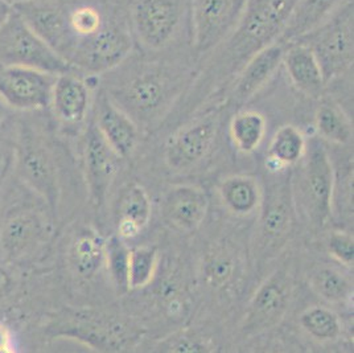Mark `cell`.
<instances>
[{
	"instance_id": "obj_1",
	"label": "cell",
	"mask_w": 354,
	"mask_h": 353,
	"mask_svg": "<svg viewBox=\"0 0 354 353\" xmlns=\"http://www.w3.org/2000/svg\"><path fill=\"white\" fill-rule=\"evenodd\" d=\"M296 0H248L234 30L212 53L205 71L196 82L193 101L207 98L229 78L239 73L249 60L281 39Z\"/></svg>"
},
{
	"instance_id": "obj_2",
	"label": "cell",
	"mask_w": 354,
	"mask_h": 353,
	"mask_svg": "<svg viewBox=\"0 0 354 353\" xmlns=\"http://www.w3.org/2000/svg\"><path fill=\"white\" fill-rule=\"evenodd\" d=\"M178 88L177 75L171 69L146 64L124 77L119 88L113 91V97H109L138 125V122H151L162 117L172 105Z\"/></svg>"
},
{
	"instance_id": "obj_3",
	"label": "cell",
	"mask_w": 354,
	"mask_h": 353,
	"mask_svg": "<svg viewBox=\"0 0 354 353\" xmlns=\"http://www.w3.org/2000/svg\"><path fill=\"white\" fill-rule=\"evenodd\" d=\"M57 336L78 340L98 352H124L139 343L143 329L119 314L80 309L65 312L59 318Z\"/></svg>"
},
{
	"instance_id": "obj_4",
	"label": "cell",
	"mask_w": 354,
	"mask_h": 353,
	"mask_svg": "<svg viewBox=\"0 0 354 353\" xmlns=\"http://www.w3.org/2000/svg\"><path fill=\"white\" fill-rule=\"evenodd\" d=\"M296 42L312 49L326 84L346 73L353 65V0H348L322 26Z\"/></svg>"
},
{
	"instance_id": "obj_5",
	"label": "cell",
	"mask_w": 354,
	"mask_h": 353,
	"mask_svg": "<svg viewBox=\"0 0 354 353\" xmlns=\"http://www.w3.org/2000/svg\"><path fill=\"white\" fill-rule=\"evenodd\" d=\"M279 180L263 193L257 226V253L263 261L272 260L290 241L295 226V201L291 176L283 171Z\"/></svg>"
},
{
	"instance_id": "obj_6",
	"label": "cell",
	"mask_w": 354,
	"mask_h": 353,
	"mask_svg": "<svg viewBox=\"0 0 354 353\" xmlns=\"http://www.w3.org/2000/svg\"><path fill=\"white\" fill-rule=\"evenodd\" d=\"M0 59L3 65H21L55 75L73 71V66L30 30L15 10L0 28Z\"/></svg>"
},
{
	"instance_id": "obj_7",
	"label": "cell",
	"mask_w": 354,
	"mask_h": 353,
	"mask_svg": "<svg viewBox=\"0 0 354 353\" xmlns=\"http://www.w3.org/2000/svg\"><path fill=\"white\" fill-rule=\"evenodd\" d=\"M304 174H303V196L312 224L323 228L332 215L333 192H335V170L330 155L324 142L313 136L307 141Z\"/></svg>"
},
{
	"instance_id": "obj_8",
	"label": "cell",
	"mask_w": 354,
	"mask_h": 353,
	"mask_svg": "<svg viewBox=\"0 0 354 353\" xmlns=\"http://www.w3.org/2000/svg\"><path fill=\"white\" fill-rule=\"evenodd\" d=\"M133 45L131 27L126 19H120L77 45L69 62L88 73H106L127 60Z\"/></svg>"
},
{
	"instance_id": "obj_9",
	"label": "cell",
	"mask_w": 354,
	"mask_h": 353,
	"mask_svg": "<svg viewBox=\"0 0 354 353\" xmlns=\"http://www.w3.org/2000/svg\"><path fill=\"white\" fill-rule=\"evenodd\" d=\"M185 12V0H135L131 30L148 51H160L176 36Z\"/></svg>"
},
{
	"instance_id": "obj_10",
	"label": "cell",
	"mask_w": 354,
	"mask_h": 353,
	"mask_svg": "<svg viewBox=\"0 0 354 353\" xmlns=\"http://www.w3.org/2000/svg\"><path fill=\"white\" fill-rule=\"evenodd\" d=\"M248 0H191L192 44L210 55L234 30Z\"/></svg>"
},
{
	"instance_id": "obj_11",
	"label": "cell",
	"mask_w": 354,
	"mask_h": 353,
	"mask_svg": "<svg viewBox=\"0 0 354 353\" xmlns=\"http://www.w3.org/2000/svg\"><path fill=\"white\" fill-rule=\"evenodd\" d=\"M292 284L284 270H277L258 287L245 311L241 331L246 336L261 335L281 323L288 309Z\"/></svg>"
},
{
	"instance_id": "obj_12",
	"label": "cell",
	"mask_w": 354,
	"mask_h": 353,
	"mask_svg": "<svg viewBox=\"0 0 354 353\" xmlns=\"http://www.w3.org/2000/svg\"><path fill=\"white\" fill-rule=\"evenodd\" d=\"M218 114H207L180 129L165 148V162L177 172L192 170L207 159L218 134Z\"/></svg>"
},
{
	"instance_id": "obj_13",
	"label": "cell",
	"mask_w": 354,
	"mask_h": 353,
	"mask_svg": "<svg viewBox=\"0 0 354 353\" xmlns=\"http://www.w3.org/2000/svg\"><path fill=\"white\" fill-rule=\"evenodd\" d=\"M55 74L21 65L0 68V97L10 107L32 110L50 105Z\"/></svg>"
},
{
	"instance_id": "obj_14",
	"label": "cell",
	"mask_w": 354,
	"mask_h": 353,
	"mask_svg": "<svg viewBox=\"0 0 354 353\" xmlns=\"http://www.w3.org/2000/svg\"><path fill=\"white\" fill-rule=\"evenodd\" d=\"M12 6L30 26V30L36 32L46 44L50 45L59 56L69 62L74 42L68 26L66 8L48 0H27Z\"/></svg>"
},
{
	"instance_id": "obj_15",
	"label": "cell",
	"mask_w": 354,
	"mask_h": 353,
	"mask_svg": "<svg viewBox=\"0 0 354 353\" xmlns=\"http://www.w3.org/2000/svg\"><path fill=\"white\" fill-rule=\"evenodd\" d=\"M122 158L109 146L94 120L90 122L84 148L85 174L90 199L97 206H102L111 183L117 176Z\"/></svg>"
},
{
	"instance_id": "obj_16",
	"label": "cell",
	"mask_w": 354,
	"mask_h": 353,
	"mask_svg": "<svg viewBox=\"0 0 354 353\" xmlns=\"http://www.w3.org/2000/svg\"><path fill=\"white\" fill-rule=\"evenodd\" d=\"M207 208V192L197 185L180 184L165 193L162 203V217L171 228L191 233L205 220Z\"/></svg>"
},
{
	"instance_id": "obj_17",
	"label": "cell",
	"mask_w": 354,
	"mask_h": 353,
	"mask_svg": "<svg viewBox=\"0 0 354 353\" xmlns=\"http://www.w3.org/2000/svg\"><path fill=\"white\" fill-rule=\"evenodd\" d=\"M93 120L104 141L122 159L133 154L139 141V126L104 93L100 94L95 102Z\"/></svg>"
},
{
	"instance_id": "obj_18",
	"label": "cell",
	"mask_w": 354,
	"mask_h": 353,
	"mask_svg": "<svg viewBox=\"0 0 354 353\" xmlns=\"http://www.w3.org/2000/svg\"><path fill=\"white\" fill-rule=\"evenodd\" d=\"M286 45L279 40L267 45L245 64L236 74V85L232 93L233 102H249L265 88L281 66Z\"/></svg>"
},
{
	"instance_id": "obj_19",
	"label": "cell",
	"mask_w": 354,
	"mask_h": 353,
	"mask_svg": "<svg viewBox=\"0 0 354 353\" xmlns=\"http://www.w3.org/2000/svg\"><path fill=\"white\" fill-rule=\"evenodd\" d=\"M291 84L310 98H320L326 82L312 49L301 42L286 45L283 62Z\"/></svg>"
},
{
	"instance_id": "obj_20",
	"label": "cell",
	"mask_w": 354,
	"mask_h": 353,
	"mask_svg": "<svg viewBox=\"0 0 354 353\" xmlns=\"http://www.w3.org/2000/svg\"><path fill=\"white\" fill-rule=\"evenodd\" d=\"M50 105L55 114L65 125H81L88 117L90 109V88L72 72L59 74L52 90Z\"/></svg>"
},
{
	"instance_id": "obj_21",
	"label": "cell",
	"mask_w": 354,
	"mask_h": 353,
	"mask_svg": "<svg viewBox=\"0 0 354 353\" xmlns=\"http://www.w3.org/2000/svg\"><path fill=\"white\" fill-rule=\"evenodd\" d=\"M117 229L123 239H131L146 228L152 216V204L147 191L138 183L129 184L119 196Z\"/></svg>"
},
{
	"instance_id": "obj_22",
	"label": "cell",
	"mask_w": 354,
	"mask_h": 353,
	"mask_svg": "<svg viewBox=\"0 0 354 353\" xmlns=\"http://www.w3.org/2000/svg\"><path fill=\"white\" fill-rule=\"evenodd\" d=\"M348 0H296L279 42L294 43L322 26Z\"/></svg>"
},
{
	"instance_id": "obj_23",
	"label": "cell",
	"mask_w": 354,
	"mask_h": 353,
	"mask_svg": "<svg viewBox=\"0 0 354 353\" xmlns=\"http://www.w3.org/2000/svg\"><path fill=\"white\" fill-rule=\"evenodd\" d=\"M218 192L223 206L236 216H250L261 208L263 200L259 181L249 175H233L223 179Z\"/></svg>"
},
{
	"instance_id": "obj_24",
	"label": "cell",
	"mask_w": 354,
	"mask_h": 353,
	"mask_svg": "<svg viewBox=\"0 0 354 353\" xmlns=\"http://www.w3.org/2000/svg\"><path fill=\"white\" fill-rule=\"evenodd\" d=\"M306 148L307 139L303 133L292 125H284L277 130L270 142L267 167L275 174L283 172L303 159Z\"/></svg>"
},
{
	"instance_id": "obj_25",
	"label": "cell",
	"mask_w": 354,
	"mask_h": 353,
	"mask_svg": "<svg viewBox=\"0 0 354 353\" xmlns=\"http://www.w3.org/2000/svg\"><path fill=\"white\" fill-rule=\"evenodd\" d=\"M104 241L94 229L81 230L71 249L74 271L84 280L93 278L104 265Z\"/></svg>"
},
{
	"instance_id": "obj_26",
	"label": "cell",
	"mask_w": 354,
	"mask_h": 353,
	"mask_svg": "<svg viewBox=\"0 0 354 353\" xmlns=\"http://www.w3.org/2000/svg\"><path fill=\"white\" fill-rule=\"evenodd\" d=\"M315 127L319 138L337 146L351 145L353 139V127L342 107L332 101L323 100L315 113Z\"/></svg>"
},
{
	"instance_id": "obj_27",
	"label": "cell",
	"mask_w": 354,
	"mask_h": 353,
	"mask_svg": "<svg viewBox=\"0 0 354 353\" xmlns=\"http://www.w3.org/2000/svg\"><path fill=\"white\" fill-rule=\"evenodd\" d=\"M41 233L39 220L30 213L17 215L4 224L1 229V248L12 257H20L36 242Z\"/></svg>"
},
{
	"instance_id": "obj_28",
	"label": "cell",
	"mask_w": 354,
	"mask_h": 353,
	"mask_svg": "<svg viewBox=\"0 0 354 353\" xmlns=\"http://www.w3.org/2000/svg\"><path fill=\"white\" fill-rule=\"evenodd\" d=\"M24 172L49 203H56V168L49 154L41 147H30L23 159Z\"/></svg>"
},
{
	"instance_id": "obj_29",
	"label": "cell",
	"mask_w": 354,
	"mask_h": 353,
	"mask_svg": "<svg viewBox=\"0 0 354 353\" xmlns=\"http://www.w3.org/2000/svg\"><path fill=\"white\" fill-rule=\"evenodd\" d=\"M310 289L323 300L330 305H342L351 300L353 283L335 267H319L310 278Z\"/></svg>"
},
{
	"instance_id": "obj_30",
	"label": "cell",
	"mask_w": 354,
	"mask_h": 353,
	"mask_svg": "<svg viewBox=\"0 0 354 353\" xmlns=\"http://www.w3.org/2000/svg\"><path fill=\"white\" fill-rule=\"evenodd\" d=\"M230 138L236 150L251 154L261 146L266 135V118L254 110L236 113L230 120Z\"/></svg>"
},
{
	"instance_id": "obj_31",
	"label": "cell",
	"mask_w": 354,
	"mask_h": 353,
	"mask_svg": "<svg viewBox=\"0 0 354 353\" xmlns=\"http://www.w3.org/2000/svg\"><path fill=\"white\" fill-rule=\"evenodd\" d=\"M130 248L119 235L110 237L104 244V265L110 274L111 282L118 294L130 291L129 284V265Z\"/></svg>"
},
{
	"instance_id": "obj_32",
	"label": "cell",
	"mask_w": 354,
	"mask_h": 353,
	"mask_svg": "<svg viewBox=\"0 0 354 353\" xmlns=\"http://www.w3.org/2000/svg\"><path fill=\"white\" fill-rule=\"evenodd\" d=\"M300 325L310 338L319 341H332L341 334L339 315L323 306H313L300 315Z\"/></svg>"
},
{
	"instance_id": "obj_33",
	"label": "cell",
	"mask_w": 354,
	"mask_h": 353,
	"mask_svg": "<svg viewBox=\"0 0 354 353\" xmlns=\"http://www.w3.org/2000/svg\"><path fill=\"white\" fill-rule=\"evenodd\" d=\"M159 254L153 246H139L130 251L129 284L131 290H140L148 286L158 270Z\"/></svg>"
},
{
	"instance_id": "obj_34",
	"label": "cell",
	"mask_w": 354,
	"mask_h": 353,
	"mask_svg": "<svg viewBox=\"0 0 354 353\" xmlns=\"http://www.w3.org/2000/svg\"><path fill=\"white\" fill-rule=\"evenodd\" d=\"M236 273L234 258L225 249L209 253L203 265V280L213 289H223L229 284Z\"/></svg>"
},
{
	"instance_id": "obj_35",
	"label": "cell",
	"mask_w": 354,
	"mask_h": 353,
	"mask_svg": "<svg viewBox=\"0 0 354 353\" xmlns=\"http://www.w3.org/2000/svg\"><path fill=\"white\" fill-rule=\"evenodd\" d=\"M326 249L329 254L346 267H353L354 264V239L353 235L346 232H332L328 241Z\"/></svg>"
},
{
	"instance_id": "obj_36",
	"label": "cell",
	"mask_w": 354,
	"mask_h": 353,
	"mask_svg": "<svg viewBox=\"0 0 354 353\" xmlns=\"http://www.w3.org/2000/svg\"><path fill=\"white\" fill-rule=\"evenodd\" d=\"M162 352L196 353L209 352L210 348L204 338H197L189 332H180L167 338L159 347Z\"/></svg>"
},
{
	"instance_id": "obj_37",
	"label": "cell",
	"mask_w": 354,
	"mask_h": 353,
	"mask_svg": "<svg viewBox=\"0 0 354 353\" xmlns=\"http://www.w3.org/2000/svg\"><path fill=\"white\" fill-rule=\"evenodd\" d=\"M14 340L8 327L0 324V353L14 352Z\"/></svg>"
},
{
	"instance_id": "obj_38",
	"label": "cell",
	"mask_w": 354,
	"mask_h": 353,
	"mask_svg": "<svg viewBox=\"0 0 354 353\" xmlns=\"http://www.w3.org/2000/svg\"><path fill=\"white\" fill-rule=\"evenodd\" d=\"M14 14V6L7 0H0V28L7 23V20Z\"/></svg>"
},
{
	"instance_id": "obj_39",
	"label": "cell",
	"mask_w": 354,
	"mask_h": 353,
	"mask_svg": "<svg viewBox=\"0 0 354 353\" xmlns=\"http://www.w3.org/2000/svg\"><path fill=\"white\" fill-rule=\"evenodd\" d=\"M7 287H8V277H7V274L4 271L0 270V299L6 293Z\"/></svg>"
},
{
	"instance_id": "obj_40",
	"label": "cell",
	"mask_w": 354,
	"mask_h": 353,
	"mask_svg": "<svg viewBox=\"0 0 354 353\" xmlns=\"http://www.w3.org/2000/svg\"><path fill=\"white\" fill-rule=\"evenodd\" d=\"M7 105H6V102L1 100V97H0V120L4 118V116H6V113H7Z\"/></svg>"
},
{
	"instance_id": "obj_41",
	"label": "cell",
	"mask_w": 354,
	"mask_h": 353,
	"mask_svg": "<svg viewBox=\"0 0 354 353\" xmlns=\"http://www.w3.org/2000/svg\"><path fill=\"white\" fill-rule=\"evenodd\" d=\"M7 1H10L11 4H16V3H21V1H27V0H7Z\"/></svg>"
}]
</instances>
